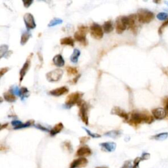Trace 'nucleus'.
I'll return each mask as SVG.
<instances>
[{"label":"nucleus","instance_id":"nucleus-1","mask_svg":"<svg viewBox=\"0 0 168 168\" xmlns=\"http://www.w3.org/2000/svg\"><path fill=\"white\" fill-rule=\"evenodd\" d=\"M154 118L153 116L150 115V113L147 111H143L141 112L134 111L131 114L128 122L131 126L137 127L142 123L150 124L154 122Z\"/></svg>","mask_w":168,"mask_h":168},{"label":"nucleus","instance_id":"nucleus-2","mask_svg":"<svg viewBox=\"0 0 168 168\" xmlns=\"http://www.w3.org/2000/svg\"><path fill=\"white\" fill-rule=\"evenodd\" d=\"M83 95H84L83 93L79 91L71 93V94L68 95L67 99H66L65 104L68 107V108L75 105V104H78H78H80L81 102L82 101V98L83 97Z\"/></svg>","mask_w":168,"mask_h":168},{"label":"nucleus","instance_id":"nucleus-3","mask_svg":"<svg viewBox=\"0 0 168 168\" xmlns=\"http://www.w3.org/2000/svg\"><path fill=\"white\" fill-rule=\"evenodd\" d=\"M137 15L139 23L143 24L150 23L154 18V15L152 12L145 9H139Z\"/></svg>","mask_w":168,"mask_h":168},{"label":"nucleus","instance_id":"nucleus-4","mask_svg":"<svg viewBox=\"0 0 168 168\" xmlns=\"http://www.w3.org/2000/svg\"><path fill=\"white\" fill-rule=\"evenodd\" d=\"M129 28L128 16H120L116 21V30L118 34H122L126 29Z\"/></svg>","mask_w":168,"mask_h":168},{"label":"nucleus","instance_id":"nucleus-5","mask_svg":"<svg viewBox=\"0 0 168 168\" xmlns=\"http://www.w3.org/2000/svg\"><path fill=\"white\" fill-rule=\"evenodd\" d=\"M88 28L87 26L82 25L78 26V30L74 34V38L76 41L83 43L85 45L87 43L86 41V34Z\"/></svg>","mask_w":168,"mask_h":168},{"label":"nucleus","instance_id":"nucleus-6","mask_svg":"<svg viewBox=\"0 0 168 168\" xmlns=\"http://www.w3.org/2000/svg\"><path fill=\"white\" fill-rule=\"evenodd\" d=\"M63 70L60 68H57L47 73L46 78L49 82H56L59 81L63 76Z\"/></svg>","mask_w":168,"mask_h":168},{"label":"nucleus","instance_id":"nucleus-7","mask_svg":"<svg viewBox=\"0 0 168 168\" xmlns=\"http://www.w3.org/2000/svg\"><path fill=\"white\" fill-rule=\"evenodd\" d=\"M91 35L95 39L100 40L103 37L104 31L102 27L97 23H93L90 26Z\"/></svg>","mask_w":168,"mask_h":168},{"label":"nucleus","instance_id":"nucleus-8","mask_svg":"<svg viewBox=\"0 0 168 168\" xmlns=\"http://www.w3.org/2000/svg\"><path fill=\"white\" fill-rule=\"evenodd\" d=\"M79 116L81 118L82 120L83 121L85 124L88 125L89 123V118H88V106L87 104L84 101H82L80 104H79Z\"/></svg>","mask_w":168,"mask_h":168},{"label":"nucleus","instance_id":"nucleus-9","mask_svg":"<svg viewBox=\"0 0 168 168\" xmlns=\"http://www.w3.org/2000/svg\"><path fill=\"white\" fill-rule=\"evenodd\" d=\"M24 21L26 28L29 30L34 29L36 27V24L35 23L34 16L31 13H28L24 15Z\"/></svg>","mask_w":168,"mask_h":168},{"label":"nucleus","instance_id":"nucleus-10","mask_svg":"<svg viewBox=\"0 0 168 168\" xmlns=\"http://www.w3.org/2000/svg\"><path fill=\"white\" fill-rule=\"evenodd\" d=\"M129 18V28L130 29L133 33L136 34L137 30H138V24L137 22L138 21V17L137 15L133 14L128 16Z\"/></svg>","mask_w":168,"mask_h":168},{"label":"nucleus","instance_id":"nucleus-11","mask_svg":"<svg viewBox=\"0 0 168 168\" xmlns=\"http://www.w3.org/2000/svg\"><path fill=\"white\" fill-rule=\"evenodd\" d=\"M154 118L156 120H163L167 116V112L163 108H156L152 111Z\"/></svg>","mask_w":168,"mask_h":168},{"label":"nucleus","instance_id":"nucleus-12","mask_svg":"<svg viewBox=\"0 0 168 168\" xmlns=\"http://www.w3.org/2000/svg\"><path fill=\"white\" fill-rule=\"evenodd\" d=\"M88 164V160L85 158H79L74 159L70 164V168H81L85 167Z\"/></svg>","mask_w":168,"mask_h":168},{"label":"nucleus","instance_id":"nucleus-13","mask_svg":"<svg viewBox=\"0 0 168 168\" xmlns=\"http://www.w3.org/2000/svg\"><path fill=\"white\" fill-rule=\"evenodd\" d=\"M111 114H115L118 116L119 117H121L124 119L125 121L128 122V120H129V114H128L125 111H123V109L120 108V107L118 106H114V108H112V111H111Z\"/></svg>","mask_w":168,"mask_h":168},{"label":"nucleus","instance_id":"nucleus-14","mask_svg":"<svg viewBox=\"0 0 168 168\" xmlns=\"http://www.w3.org/2000/svg\"><path fill=\"white\" fill-rule=\"evenodd\" d=\"M68 91H69V89H68V88L67 86H62L51 91L49 92V94L55 96V97H60V96L62 95L67 94Z\"/></svg>","mask_w":168,"mask_h":168},{"label":"nucleus","instance_id":"nucleus-15","mask_svg":"<svg viewBox=\"0 0 168 168\" xmlns=\"http://www.w3.org/2000/svg\"><path fill=\"white\" fill-rule=\"evenodd\" d=\"M100 146L102 148V150L106 151V152H111L114 151L116 148V144L114 142H106L101 143Z\"/></svg>","mask_w":168,"mask_h":168},{"label":"nucleus","instance_id":"nucleus-16","mask_svg":"<svg viewBox=\"0 0 168 168\" xmlns=\"http://www.w3.org/2000/svg\"><path fill=\"white\" fill-rule=\"evenodd\" d=\"M92 152L90 148L87 146H84V147H80L77 150L76 156L81 157V158H84L85 156H90Z\"/></svg>","mask_w":168,"mask_h":168},{"label":"nucleus","instance_id":"nucleus-17","mask_svg":"<svg viewBox=\"0 0 168 168\" xmlns=\"http://www.w3.org/2000/svg\"><path fill=\"white\" fill-rule=\"evenodd\" d=\"M30 57H28V59L26 60V61L24 64L23 68H21V70L20 71V83L23 81L24 77L25 76L26 72H28L30 67Z\"/></svg>","mask_w":168,"mask_h":168},{"label":"nucleus","instance_id":"nucleus-18","mask_svg":"<svg viewBox=\"0 0 168 168\" xmlns=\"http://www.w3.org/2000/svg\"><path fill=\"white\" fill-rule=\"evenodd\" d=\"M53 61L54 65L57 66V67H62L65 65V60L63 59L62 56L61 55H57L55 56L53 59Z\"/></svg>","mask_w":168,"mask_h":168},{"label":"nucleus","instance_id":"nucleus-19","mask_svg":"<svg viewBox=\"0 0 168 168\" xmlns=\"http://www.w3.org/2000/svg\"><path fill=\"white\" fill-rule=\"evenodd\" d=\"M4 98L5 101L9 102V103H13V102H15L16 100L15 95L11 91L4 93Z\"/></svg>","mask_w":168,"mask_h":168},{"label":"nucleus","instance_id":"nucleus-20","mask_svg":"<svg viewBox=\"0 0 168 168\" xmlns=\"http://www.w3.org/2000/svg\"><path fill=\"white\" fill-rule=\"evenodd\" d=\"M63 128H64V125H63L62 123H57V124L55 125L54 128L50 131V135L51 136L56 135L57 134L59 133L62 130Z\"/></svg>","mask_w":168,"mask_h":168},{"label":"nucleus","instance_id":"nucleus-21","mask_svg":"<svg viewBox=\"0 0 168 168\" xmlns=\"http://www.w3.org/2000/svg\"><path fill=\"white\" fill-rule=\"evenodd\" d=\"M103 29L104 32L108 34V33L111 32L114 30V26L112 25V23L111 21H108L104 23L103 26Z\"/></svg>","mask_w":168,"mask_h":168},{"label":"nucleus","instance_id":"nucleus-22","mask_svg":"<svg viewBox=\"0 0 168 168\" xmlns=\"http://www.w3.org/2000/svg\"><path fill=\"white\" fill-rule=\"evenodd\" d=\"M60 42V44H61V45H70L71 47H74V41L72 39V38H71V37H67V38H62Z\"/></svg>","mask_w":168,"mask_h":168},{"label":"nucleus","instance_id":"nucleus-23","mask_svg":"<svg viewBox=\"0 0 168 168\" xmlns=\"http://www.w3.org/2000/svg\"><path fill=\"white\" fill-rule=\"evenodd\" d=\"M31 37V33L29 31H27L24 32L21 35V44L22 45H25V44L28 42V40L30 39V38Z\"/></svg>","mask_w":168,"mask_h":168},{"label":"nucleus","instance_id":"nucleus-24","mask_svg":"<svg viewBox=\"0 0 168 168\" xmlns=\"http://www.w3.org/2000/svg\"><path fill=\"white\" fill-rule=\"evenodd\" d=\"M80 55V51H79L78 49H74V50L73 51V53L70 56V60L71 62H72L73 63H77L78 61V58Z\"/></svg>","mask_w":168,"mask_h":168},{"label":"nucleus","instance_id":"nucleus-25","mask_svg":"<svg viewBox=\"0 0 168 168\" xmlns=\"http://www.w3.org/2000/svg\"><path fill=\"white\" fill-rule=\"evenodd\" d=\"M121 135H122V133H121V131H111L106 133L104 134V135L111 137V138L113 139H116L118 138Z\"/></svg>","mask_w":168,"mask_h":168},{"label":"nucleus","instance_id":"nucleus-26","mask_svg":"<svg viewBox=\"0 0 168 168\" xmlns=\"http://www.w3.org/2000/svg\"><path fill=\"white\" fill-rule=\"evenodd\" d=\"M167 137H168V133L166 132V133H162L157 134L156 135L152 136L151 137V139L156 140H166Z\"/></svg>","mask_w":168,"mask_h":168},{"label":"nucleus","instance_id":"nucleus-27","mask_svg":"<svg viewBox=\"0 0 168 168\" xmlns=\"http://www.w3.org/2000/svg\"><path fill=\"white\" fill-rule=\"evenodd\" d=\"M62 20L59 18H54L53 20H51L50 21V23H49L48 26L49 27H53L55 26L59 25V24H60L62 23Z\"/></svg>","mask_w":168,"mask_h":168},{"label":"nucleus","instance_id":"nucleus-28","mask_svg":"<svg viewBox=\"0 0 168 168\" xmlns=\"http://www.w3.org/2000/svg\"><path fill=\"white\" fill-rule=\"evenodd\" d=\"M28 93H29L28 90L26 87H23L20 89V97L21 99H23V100L24 98H26L28 97V95H29Z\"/></svg>","mask_w":168,"mask_h":168},{"label":"nucleus","instance_id":"nucleus-29","mask_svg":"<svg viewBox=\"0 0 168 168\" xmlns=\"http://www.w3.org/2000/svg\"><path fill=\"white\" fill-rule=\"evenodd\" d=\"M8 47H9L7 45H2L0 47V57L1 58L5 56V54L7 53Z\"/></svg>","mask_w":168,"mask_h":168},{"label":"nucleus","instance_id":"nucleus-30","mask_svg":"<svg viewBox=\"0 0 168 168\" xmlns=\"http://www.w3.org/2000/svg\"><path fill=\"white\" fill-rule=\"evenodd\" d=\"M157 18L159 21H167L168 20V14L166 13H159L156 16Z\"/></svg>","mask_w":168,"mask_h":168},{"label":"nucleus","instance_id":"nucleus-31","mask_svg":"<svg viewBox=\"0 0 168 168\" xmlns=\"http://www.w3.org/2000/svg\"><path fill=\"white\" fill-rule=\"evenodd\" d=\"M66 69H67L68 74H69L70 75H75V74H77L78 72V69L76 68L68 67Z\"/></svg>","mask_w":168,"mask_h":168},{"label":"nucleus","instance_id":"nucleus-32","mask_svg":"<svg viewBox=\"0 0 168 168\" xmlns=\"http://www.w3.org/2000/svg\"><path fill=\"white\" fill-rule=\"evenodd\" d=\"M83 129H84V130L87 132V133L89 135V137H93V138H99V137H101V136L100 135H99L97 133H92L91 131H89V129H87L86 128H83Z\"/></svg>","mask_w":168,"mask_h":168},{"label":"nucleus","instance_id":"nucleus-33","mask_svg":"<svg viewBox=\"0 0 168 168\" xmlns=\"http://www.w3.org/2000/svg\"><path fill=\"white\" fill-rule=\"evenodd\" d=\"M167 26H168V20H167L166 21H165L164 23L162 24L161 26L159 27V28L158 30V34L159 35H162V33H163L164 30L165 29V28H166Z\"/></svg>","mask_w":168,"mask_h":168},{"label":"nucleus","instance_id":"nucleus-34","mask_svg":"<svg viewBox=\"0 0 168 168\" xmlns=\"http://www.w3.org/2000/svg\"><path fill=\"white\" fill-rule=\"evenodd\" d=\"M141 161H142V159H141V158H140V157H137V158L135 159V160L133 162V168H139V163Z\"/></svg>","mask_w":168,"mask_h":168},{"label":"nucleus","instance_id":"nucleus-35","mask_svg":"<svg viewBox=\"0 0 168 168\" xmlns=\"http://www.w3.org/2000/svg\"><path fill=\"white\" fill-rule=\"evenodd\" d=\"M10 91H11L14 95L20 96V89H18L17 86H13V87L11 88V89Z\"/></svg>","mask_w":168,"mask_h":168},{"label":"nucleus","instance_id":"nucleus-36","mask_svg":"<svg viewBox=\"0 0 168 168\" xmlns=\"http://www.w3.org/2000/svg\"><path fill=\"white\" fill-rule=\"evenodd\" d=\"M121 168H133V165H132L131 162L130 160H128L124 162L122 167Z\"/></svg>","mask_w":168,"mask_h":168},{"label":"nucleus","instance_id":"nucleus-37","mask_svg":"<svg viewBox=\"0 0 168 168\" xmlns=\"http://www.w3.org/2000/svg\"><path fill=\"white\" fill-rule=\"evenodd\" d=\"M23 122H21V121H19V120H13L11 122V125L13 126H14V128H17V127L18 126H20L21 125L23 124Z\"/></svg>","mask_w":168,"mask_h":168},{"label":"nucleus","instance_id":"nucleus-38","mask_svg":"<svg viewBox=\"0 0 168 168\" xmlns=\"http://www.w3.org/2000/svg\"><path fill=\"white\" fill-rule=\"evenodd\" d=\"M150 154L145 152L142 154V156H141V157H140V158H141L142 161V160H147V159L150 158Z\"/></svg>","mask_w":168,"mask_h":168},{"label":"nucleus","instance_id":"nucleus-39","mask_svg":"<svg viewBox=\"0 0 168 168\" xmlns=\"http://www.w3.org/2000/svg\"><path fill=\"white\" fill-rule=\"evenodd\" d=\"M164 109L166 111L167 114H168V97H166L164 100Z\"/></svg>","mask_w":168,"mask_h":168},{"label":"nucleus","instance_id":"nucleus-40","mask_svg":"<svg viewBox=\"0 0 168 168\" xmlns=\"http://www.w3.org/2000/svg\"><path fill=\"white\" fill-rule=\"evenodd\" d=\"M23 2L24 6L26 8H28L33 4L34 1H33V0H29V1H23Z\"/></svg>","mask_w":168,"mask_h":168},{"label":"nucleus","instance_id":"nucleus-41","mask_svg":"<svg viewBox=\"0 0 168 168\" xmlns=\"http://www.w3.org/2000/svg\"><path fill=\"white\" fill-rule=\"evenodd\" d=\"M64 144H65V147H67V150L68 151H70V152H72V145L70 144V142H65Z\"/></svg>","mask_w":168,"mask_h":168},{"label":"nucleus","instance_id":"nucleus-42","mask_svg":"<svg viewBox=\"0 0 168 168\" xmlns=\"http://www.w3.org/2000/svg\"><path fill=\"white\" fill-rule=\"evenodd\" d=\"M9 70V68H1V70H0V74H1V77H2L4 76V74H5L6 72H7Z\"/></svg>","mask_w":168,"mask_h":168},{"label":"nucleus","instance_id":"nucleus-43","mask_svg":"<svg viewBox=\"0 0 168 168\" xmlns=\"http://www.w3.org/2000/svg\"><path fill=\"white\" fill-rule=\"evenodd\" d=\"M35 128H38V129H40V130H42V131H50L47 128H44V127L42 126V125H40V124H37L36 125H35Z\"/></svg>","mask_w":168,"mask_h":168},{"label":"nucleus","instance_id":"nucleus-44","mask_svg":"<svg viewBox=\"0 0 168 168\" xmlns=\"http://www.w3.org/2000/svg\"><path fill=\"white\" fill-rule=\"evenodd\" d=\"M89 139V138L87 137H82L80 139H79V141H80L81 144H84V143L86 142Z\"/></svg>","mask_w":168,"mask_h":168},{"label":"nucleus","instance_id":"nucleus-45","mask_svg":"<svg viewBox=\"0 0 168 168\" xmlns=\"http://www.w3.org/2000/svg\"><path fill=\"white\" fill-rule=\"evenodd\" d=\"M8 125V123H5V124H4V125H2V126L1 127V129L2 130L3 129H4V128H7V126Z\"/></svg>","mask_w":168,"mask_h":168},{"label":"nucleus","instance_id":"nucleus-46","mask_svg":"<svg viewBox=\"0 0 168 168\" xmlns=\"http://www.w3.org/2000/svg\"><path fill=\"white\" fill-rule=\"evenodd\" d=\"M95 168H109V167H106V166H101V167H95Z\"/></svg>","mask_w":168,"mask_h":168}]
</instances>
